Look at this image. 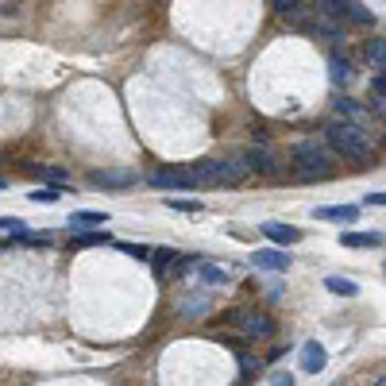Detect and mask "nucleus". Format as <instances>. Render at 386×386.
<instances>
[{
  "label": "nucleus",
  "instance_id": "nucleus-1",
  "mask_svg": "<svg viewBox=\"0 0 386 386\" xmlns=\"http://www.w3.org/2000/svg\"><path fill=\"white\" fill-rule=\"evenodd\" d=\"M325 139H328V147H332L336 155L347 158V163L375 166V143H371V136H367L363 128L347 124V120H332V124L325 128Z\"/></svg>",
  "mask_w": 386,
  "mask_h": 386
},
{
  "label": "nucleus",
  "instance_id": "nucleus-2",
  "mask_svg": "<svg viewBox=\"0 0 386 386\" xmlns=\"http://www.w3.org/2000/svg\"><path fill=\"white\" fill-rule=\"evenodd\" d=\"M290 158H294V174L301 182H328V178L336 174V151L313 143V139H301V143L290 151Z\"/></svg>",
  "mask_w": 386,
  "mask_h": 386
},
{
  "label": "nucleus",
  "instance_id": "nucleus-3",
  "mask_svg": "<svg viewBox=\"0 0 386 386\" xmlns=\"http://www.w3.org/2000/svg\"><path fill=\"white\" fill-rule=\"evenodd\" d=\"M243 158H248V166H251L255 174H267V178H278V174H286V166H282L278 151H270L267 143H263V139H259V143L251 147Z\"/></svg>",
  "mask_w": 386,
  "mask_h": 386
},
{
  "label": "nucleus",
  "instance_id": "nucleus-4",
  "mask_svg": "<svg viewBox=\"0 0 386 386\" xmlns=\"http://www.w3.org/2000/svg\"><path fill=\"white\" fill-rule=\"evenodd\" d=\"M321 4L332 16H344V20H352V24H360V27H371L375 24V12L363 4V0H321Z\"/></svg>",
  "mask_w": 386,
  "mask_h": 386
},
{
  "label": "nucleus",
  "instance_id": "nucleus-5",
  "mask_svg": "<svg viewBox=\"0 0 386 386\" xmlns=\"http://www.w3.org/2000/svg\"><path fill=\"white\" fill-rule=\"evenodd\" d=\"M89 182L101 186V190H131L139 182V174L124 171V166H108V171H89Z\"/></svg>",
  "mask_w": 386,
  "mask_h": 386
},
{
  "label": "nucleus",
  "instance_id": "nucleus-6",
  "mask_svg": "<svg viewBox=\"0 0 386 386\" xmlns=\"http://www.w3.org/2000/svg\"><path fill=\"white\" fill-rule=\"evenodd\" d=\"M147 259H151V270H155L158 282H174L182 275V255H178L174 248H158V251H151Z\"/></svg>",
  "mask_w": 386,
  "mask_h": 386
},
{
  "label": "nucleus",
  "instance_id": "nucleus-7",
  "mask_svg": "<svg viewBox=\"0 0 386 386\" xmlns=\"http://www.w3.org/2000/svg\"><path fill=\"white\" fill-rule=\"evenodd\" d=\"M232 321H236L248 336H255V340L275 336V321H270L267 313H251V309H243V313H232Z\"/></svg>",
  "mask_w": 386,
  "mask_h": 386
},
{
  "label": "nucleus",
  "instance_id": "nucleus-8",
  "mask_svg": "<svg viewBox=\"0 0 386 386\" xmlns=\"http://www.w3.org/2000/svg\"><path fill=\"white\" fill-rule=\"evenodd\" d=\"M332 108H336V116H340V120H347V124H355V128H363L367 136L375 131V116H367V112H363L360 105H355L352 97H336V101H332Z\"/></svg>",
  "mask_w": 386,
  "mask_h": 386
},
{
  "label": "nucleus",
  "instance_id": "nucleus-9",
  "mask_svg": "<svg viewBox=\"0 0 386 386\" xmlns=\"http://www.w3.org/2000/svg\"><path fill=\"white\" fill-rule=\"evenodd\" d=\"M216 174H220V186H240V182H248V174H251V166H248V158H216Z\"/></svg>",
  "mask_w": 386,
  "mask_h": 386
},
{
  "label": "nucleus",
  "instance_id": "nucleus-10",
  "mask_svg": "<svg viewBox=\"0 0 386 386\" xmlns=\"http://www.w3.org/2000/svg\"><path fill=\"white\" fill-rule=\"evenodd\" d=\"M147 182L155 186V190H193V182H190L186 171H151Z\"/></svg>",
  "mask_w": 386,
  "mask_h": 386
},
{
  "label": "nucleus",
  "instance_id": "nucleus-11",
  "mask_svg": "<svg viewBox=\"0 0 386 386\" xmlns=\"http://www.w3.org/2000/svg\"><path fill=\"white\" fill-rule=\"evenodd\" d=\"M325 363H328V352H325V344L309 340L305 347H301V371L317 375V371H325Z\"/></svg>",
  "mask_w": 386,
  "mask_h": 386
},
{
  "label": "nucleus",
  "instance_id": "nucleus-12",
  "mask_svg": "<svg viewBox=\"0 0 386 386\" xmlns=\"http://www.w3.org/2000/svg\"><path fill=\"white\" fill-rule=\"evenodd\" d=\"M263 236H267L270 243H282V248H294V243L301 240V232H298V228H290V224L267 220V224H263Z\"/></svg>",
  "mask_w": 386,
  "mask_h": 386
},
{
  "label": "nucleus",
  "instance_id": "nucleus-13",
  "mask_svg": "<svg viewBox=\"0 0 386 386\" xmlns=\"http://www.w3.org/2000/svg\"><path fill=\"white\" fill-rule=\"evenodd\" d=\"M328 70H332V81H336L340 89L355 81V66H352V59H347V54H340V51H332V59H328Z\"/></svg>",
  "mask_w": 386,
  "mask_h": 386
},
{
  "label": "nucleus",
  "instance_id": "nucleus-14",
  "mask_svg": "<svg viewBox=\"0 0 386 386\" xmlns=\"http://www.w3.org/2000/svg\"><path fill=\"white\" fill-rule=\"evenodd\" d=\"M70 232H89V228H101V224H108V213H93V209H78L70 213Z\"/></svg>",
  "mask_w": 386,
  "mask_h": 386
},
{
  "label": "nucleus",
  "instance_id": "nucleus-15",
  "mask_svg": "<svg viewBox=\"0 0 386 386\" xmlns=\"http://www.w3.org/2000/svg\"><path fill=\"white\" fill-rule=\"evenodd\" d=\"M255 267H263V270H290V255H286V251H275V248H259L255 251Z\"/></svg>",
  "mask_w": 386,
  "mask_h": 386
},
{
  "label": "nucleus",
  "instance_id": "nucleus-16",
  "mask_svg": "<svg viewBox=\"0 0 386 386\" xmlns=\"http://www.w3.org/2000/svg\"><path fill=\"white\" fill-rule=\"evenodd\" d=\"M344 248H382V232H340Z\"/></svg>",
  "mask_w": 386,
  "mask_h": 386
},
{
  "label": "nucleus",
  "instance_id": "nucleus-17",
  "mask_svg": "<svg viewBox=\"0 0 386 386\" xmlns=\"http://www.w3.org/2000/svg\"><path fill=\"white\" fill-rule=\"evenodd\" d=\"M317 220H347V224H355L360 220V209H355V205H328V209H317Z\"/></svg>",
  "mask_w": 386,
  "mask_h": 386
},
{
  "label": "nucleus",
  "instance_id": "nucleus-18",
  "mask_svg": "<svg viewBox=\"0 0 386 386\" xmlns=\"http://www.w3.org/2000/svg\"><path fill=\"white\" fill-rule=\"evenodd\" d=\"M325 286H328V294H336V298H355L360 294V286H355L352 278H344V275H328Z\"/></svg>",
  "mask_w": 386,
  "mask_h": 386
},
{
  "label": "nucleus",
  "instance_id": "nucleus-19",
  "mask_svg": "<svg viewBox=\"0 0 386 386\" xmlns=\"http://www.w3.org/2000/svg\"><path fill=\"white\" fill-rule=\"evenodd\" d=\"M367 62H371L379 73H386V39L382 35L379 39H367Z\"/></svg>",
  "mask_w": 386,
  "mask_h": 386
},
{
  "label": "nucleus",
  "instance_id": "nucleus-20",
  "mask_svg": "<svg viewBox=\"0 0 386 386\" xmlns=\"http://www.w3.org/2000/svg\"><path fill=\"white\" fill-rule=\"evenodd\" d=\"M101 243H108V236L101 228H89V232H78V236H73V248H101Z\"/></svg>",
  "mask_w": 386,
  "mask_h": 386
},
{
  "label": "nucleus",
  "instance_id": "nucleus-21",
  "mask_svg": "<svg viewBox=\"0 0 386 386\" xmlns=\"http://www.w3.org/2000/svg\"><path fill=\"white\" fill-rule=\"evenodd\" d=\"M201 267V278L205 282H213V286H224L228 282V270H220V267H205V263H197Z\"/></svg>",
  "mask_w": 386,
  "mask_h": 386
},
{
  "label": "nucleus",
  "instance_id": "nucleus-22",
  "mask_svg": "<svg viewBox=\"0 0 386 386\" xmlns=\"http://www.w3.org/2000/svg\"><path fill=\"white\" fill-rule=\"evenodd\" d=\"M59 193L62 190H54V186H39V190L31 193V201L35 205H54V201H59Z\"/></svg>",
  "mask_w": 386,
  "mask_h": 386
},
{
  "label": "nucleus",
  "instance_id": "nucleus-23",
  "mask_svg": "<svg viewBox=\"0 0 386 386\" xmlns=\"http://www.w3.org/2000/svg\"><path fill=\"white\" fill-rule=\"evenodd\" d=\"M255 375H259V363H251L248 355L240 352V382H255Z\"/></svg>",
  "mask_w": 386,
  "mask_h": 386
},
{
  "label": "nucleus",
  "instance_id": "nucleus-24",
  "mask_svg": "<svg viewBox=\"0 0 386 386\" xmlns=\"http://www.w3.org/2000/svg\"><path fill=\"white\" fill-rule=\"evenodd\" d=\"M43 178H46V182H54V186H70V174H66L62 166H43Z\"/></svg>",
  "mask_w": 386,
  "mask_h": 386
},
{
  "label": "nucleus",
  "instance_id": "nucleus-25",
  "mask_svg": "<svg viewBox=\"0 0 386 386\" xmlns=\"http://www.w3.org/2000/svg\"><path fill=\"white\" fill-rule=\"evenodd\" d=\"M171 209H178V213H201V201H178V197H171Z\"/></svg>",
  "mask_w": 386,
  "mask_h": 386
},
{
  "label": "nucleus",
  "instance_id": "nucleus-26",
  "mask_svg": "<svg viewBox=\"0 0 386 386\" xmlns=\"http://www.w3.org/2000/svg\"><path fill=\"white\" fill-rule=\"evenodd\" d=\"M120 251H124V255H131V259H147V255H151L143 243H120Z\"/></svg>",
  "mask_w": 386,
  "mask_h": 386
},
{
  "label": "nucleus",
  "instance_id": "nucleus-27",
  "mask_svg": "<svg viewBox=\"0 0 386 386\" xmlns=\"http://www.w3.org/2000/svg\"><path fill=\"white\" fill-rule=\"evenodd\" d=\"M0 232H24V220H16V216H0Z\"/></svg>",
  "mask_w": 386,
  "mask_h": 386
},
{
  "label": "nucleus",
  "instance_id": "nucleus-28",
  "mask_svg": "<svg viewBox=\"0 0 386 386\" xmlns=\"http://www.w3.org/2000/svg\"><path fill=\"white\" fill-rule=\"evenodd\" d=\"M301 0H270V8H275V12L282 16V12H290V8H298Z\"/></svg>",
  "mask_w": 386,
  "mask_h": 386
},
{
  "label": "nucleus",
  "instance_id": "nucleus-29",
  "mask_svg": "<svg viewBox=\"0 0 386 386\" xmlns=\"http://www.w3.org/2000/svg\"><path fill=\"white\" fill-rule=\"evenodd\" d=\"M270 386H290V382H294V379H290V375L286 371H275V375H270V379H267Z\"/></svg>",
  "mask_w": 386,
  "mask_h": 386
},
{
  "label": "nucleus",
  "instance_id": "nucleus-30",
  "mask_svg": "<svg viewBox=\"0 0 386 386\" xmlns=\"http://www.w3.org/2000/svg\"><path fill=\"white\" fill-rule=\"evenodd\" d=\"M382 201H386L382 190H379V193H367V205H379V209H382Z\"/></svg>",
  "mask_w": 386,
  "mask_h": 386
},
{
  "label": "nucleus",
  "instance_id": "nucleus-31",
  "mask_svg": "<svg viewBox=\"0 0 386 386\" xmlns=\"http://www.w3.org/2000/svg\"><path fill=\"white\" fill-rule=\"evenodd\" d=\"M0 190H4V182H0Z\"/></svg>",
  "mask_w": 386,
  "mask_h": 386
}]
</instances>
